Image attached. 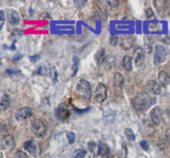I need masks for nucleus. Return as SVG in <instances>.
<instances>
[{
    "label": "nucleus",
    "instance_id": "28",
    "mask_svg": "<svg viewBox=\"0 0 170 158\" xmlns=\"http://www.w3.org/2000/svg\"><path fill=\"white\" fill-rule=\"evenodd\" d=\"M119 38L116 35H111L110 37H109V44L112 45V46H116L117 43H118Z\"/></svg>",
    "mask_w": 170,
    "mask_h": 158
},
{
    "label": "nucleus",
    "instance_id": "9",
    "mask_svg": "<svg viewBox=\"0 0 170 158\" xmlns=\"http://www.w3.org/2000/svg\"><path fill=\"white\" fill-rule=\"evenodd\" d=\"M71 112L68 109V108L66 106V104L61 103L57 107V109H56V117L57 118L58 120L61 121H66L70 118Z\"/></svg>",
    "mask_w": 170,
    "mask_h": 158
},
{
    "label": "nucleus",
    "instance_id": "38",
    "mask_svg": "<svg viewBox=\"0 0 170 158\" xmlns=\"http://www.w3.org/2000/svg\"><path fill=\"white\" fill-rule=\"evenodd\" d=\"M6 73L9 75H15L19 73V70H6Z\"/></svg>",
    "mask_w": 170,
    "mask_h": 158
},
{
    "label": "nucleus",
    "instance_id": "10",
    "mask_svg": "<svg viewBox=\"0 0 170 158\" xmlns=\"http://www.w3.org/2000/svg\"><path fill=\"white\" fill-rule=\"evenodd\" d=\"M33 114V111L31 108L23 107L17 111L15 114V118L18 121H23L26 119H29Z\"/></svg>",
    "mask_w": 170,
    "mask_h": 158
},
{
    "label": "nucleus",
    "instance_id": "27",
    "mask_svg": "<svg viewBox=\"0 0 170 158\" xmlns=\"http://www.w3.org/2000/svg\"><path fill=\"white\" fill-rule=\"evenodd\" d=\"M67 140H68V143L70 144H72L75 142V139H76V135L73 132H68L67 133Z\"/></svg>",
    "mask_w": 170,
    "mask_h": 158
},
{
    "label": "nucleus",
    "instance_id": "8",
    "mask_svg": "<svg viewBox=\"0 0 170 158\" xmlns=\"http://www.w3.org/2000/svg\"><path fill=\"white\" fill-rule=\"evenodd\" d=\"M25 150H27V152L30 153L31 155H33L35 157H37L41 153V148L38 146V144L34 142L33 140H29L25 142L24 145H23Z\"/></svg>",
    "mask_w": 170,
    "mask_h": 158
},
{
    "label": "nucleus",
    "instance_id": "4",
    "mask_svg": "<svg viewBox=\"0 0 170 158\" xmlns=\"http://www.w3.org/2000/svg\"><path fill=\"white\" fill-rule=\"evenodd\" d=\"M15 146L16 142L12 135L6 134V135H3V137H1L0 147H1V150L3 152H11L12 149L15 147Z\"/></svg>",
    "mask_w": 170,
    "mask_h": 158
},
{
    "label": "nucleus",
    "instance_id": "30",
    "mask_svg": "<svg viewBox=\"0 0 170 158\" xmlns=\"http://www.w3.org/2000/svg\"><path fill=\"white\" fill-rule=\"evenodd\" d=\"M0 20H1V22H0V30H2L3 24H4V21H5V16H4V12H3V10L0 11Z\"/></svg>",
    "mask_w": 170,
    "mask_h": 158
},
{
    "label": "nucleus",
    "instance_id": "23",
    "mask_svg": "<svg viewBox=\"0 0 170 158\" xmlns=\"http://www.w3.org/2000/svg\"><path fill=\"white\" fill-rule=\"evenodd\" d=\"M153 43H154V42H153V40L151 39V37H144V46H145V51L147 53H151V52H152Z\"/></svg>",
    "mask_w": 170,
    "mask_h": 158
},
{
    "label": "nucleus",
    "instance_id": "7",
    "mask_svg": "<svg viewBox=\"0 0 170 158\" xmlns=\"http://www.w3.org/2000/svg\"><path fill=\"white\" fill-rule=\"evenodd\" d=\"M107 98V88L106 85L100 83L98 84L95 90V99L97 103H103Z\"/></svg>",
    "mask_w": 170,
    "mask_h": 158
},
{
    "label": "nucleus",
    "instance_id": "35",
    "mask_svg": "<svg viewBox=\"0 0 170 158\" xmlns=\"http://www.w3.org/2000/svg\"><path fill=\"white\" fill-rule=\"evenodd\" d=\"M95 146H96V144H95V142H90V143H88L89 151H90L91 152H94V149H95Z\"/></svg>",
    "mask_w": 170,
    "mask_h": 158
},
{
    "label": "nucleus",
    "instance_id": "32",
    "mask_svg": "<svg viewBox=\"0 0 170 158\" xmlns=\"http://www.w3.org/2000/svg\"><path fill=\"white\" fill-rule=\"evenodd\" d=\"M106 3L109 6L112 7V8H116L120 5V2L117 0H113V1H106Z\"/></svg>",
    "mask_w": 170,
    "mask_h": 158
},
{
    "label": "nucleus",
    "instance_id": "18",
    "mask_svg": "<svg viewBox=\"0 0 170 158\" xmlns=\"http://www.w3.org/2000/svg\"><path fill=\"white\" fill-rule=\"evenodd\" d=\"M158 79L159 83H160V85H162L163 86H167L170 83L169 74L167 73L164 70L159 71V73L158 75Z\"/></svg>",
    "mask_w": 170,
    "mask_h": 158
},
{
    "label": "nucleus",
    "instance_id": "12",
    "mask_svg": "<svg viewBox=\"0 0 170 158\" xmlns=\"http://www.w3.org/2000/svg\"><path fill=\"white\" fill-rule=\"evenodd\" d=\"M134 44V37L130 35H126V36H123L120 38V45L121 46L123 50L128 51L133 47Z\"/></svg>",
    "mask_w": 170,
    "mask_h": 158
},
{
    "label": "nucleus",
    "instance_id": "25",
    "mask_svg": "<svg viewBox=\"0 0 170 158\" xmlns=\"http://www.w3.org/2000/svg\"><path fill=\"white\" fill-rule=\"evenodd\" d=\"M73 65H72V70H73V73H72V76H75L77 73V71H78V68H79V63H80V60L78 56H76L75 55L74 57H73Z\"/></svg>",
    "mask_w": 170,
    "mask_h": 158
},
{
    "label": "nucleus",
    "instance_id": "17",
    "mask_svg": "<svg viewBox=\"0 0 170 158\" xmlns=\"http://www.w3.org/2000/svg\"><path fill=\"white\" fill-rule=\"evenodd\" d=\"M10 104H11V101H10L9 95L5 93H3L1 96V99H0V109L2 111H5L9 109Z\"/></svg>",
    "mask_w": 170,
    "mask_h": 158
},
{
    "label": "nucleus",
    "instance_id": "26",
    "mask_svg": "<svg viewBox=\"0 0 170 158\" xmlns=\"http://www.w3.org/2000/svg\"><path fill=\"white\" fill-rule=\"evenodd\" d=\"M13 158H28V156H27L26 152L22 151V150H18L15 152Z\"/></svg>",
    "mask_w": 170,
    "mask_h": 158
},
{
    "label": "nucleus",
    "instance_id": "24",
    "mask_svg": "<svg viewBox=\"0 0 170 158\" xmlns=\"http://www.w3.org/2000/svg\"><path fill=\"white\" fill-rule=\"evenodd\" d=\"M125 135L127 140H129L130 142H134L135 140V134L134 133L133 130L130 128H125Z\"/></svg>",
    "mask_w": 170,
    "mask_h": 158
},
{
    "label": "nucleus",
    "instance_id": "29",
    "mask_svg": "<svg viewBox=\"0 0 170 158\" xmlns=\"http://www.w3.org/2000/svg\"><path fill=\"white\" fill-rule=\"evenodd\" d=\"M86 155V151L85 150H79L76 152L75 158H84Z\"/></svg>",
    "mask_w": 170,
    "mask_h": 158
},
{
    "label": "nucleus",
    "instance_id": "36",
    "mask_svg": "<svg viewBox=\"0 0 170 158\" xmlns=\"http://www.w3.org/2000/svg\"><path fill=\"white\" fill-rule=\"evenodd\" d=\"M39 58H40L39 55H33V56H30V61H33V62H36V61H38V60H39Z\"/></svg>",
    "mask_w": 170,
    "mask_h": 158
},
{
    "label": "nucleus",
    "instance_id": "1",
    "mask_svg": "<svg viewBox=\"0 0 170 158\" xmlns=\"http://www.w3.org/2000/svg\"><path fill=\"white\" fill-rule=\"evenodd\" d=\"M156 102L155 98L151 97L147 93H140L133 99L132 104L138 112H143L149 109Z\"/></svg>",
    "mask_w": 170,
    "mask_h": 158
},
{
    "label": "nucleus",
    "instance_id": "16",
    "mask_svg": "<svg viewBox=\"0 0 170 158\" xmlns=\"http://www.w3.org/2000/svg\"><path fill=\"white\" fill-rule=\"evenodd\" d=\"M113 83H114V86L117 89L121 90L122 88H123V85H124V83H125V78H124L123 75L121 73H119V72L115 74Z\"/></svg>",
    "mask_w": 170,
    "mask_h": 158
},
{
    "label": "nucleus",
    "instance_id": "5",
    "mask_svg": "<svg viewBox=\"0 0 170 158\" xmlns=\"http://www.w3.org/2000/svg\"><path fill=\"white\" fill-rule=\"evenodd\" d=\"M168 52L166 48L163 46H157L154 52V63L155 66H158L163 63L167 57Z\"/></svg>",
    "mask_w": 170,
    "mask_h": 158
},
{
    "label": "nucleus",
    "instance_id": "11",
    "mask_svg": "<svg viewBox=\"0 0 170 158\" xmlns=\"http://www.w3.org/2000/svg\"><path fill=\"white\" fill-rule=\"evenodd\" d=\"M150 118L155 125L160 124L163 119V111H162L161 108L158 106L154 107L150 112Z\"/></svg>",
    "mask_w": 170,
    "mask_h": 158
},
{
    "label": "nucleus",
    "instance_id": "19",
    "mask_svg": "<svg viewBox=\"0 0 170 158\" xmlns=\"http://www.w3.org/2000/svg\"><path fill=\"white\" fill-rule=\"evenodd\" d=\"M116 56L114 55L109 54V55H106V60L104 61V66H105V68H106V70H110V69H112L113 67H114V66L116 65Z\"/></svg>",
    "mask_w": 170,
    "mask_h": 158
},
{
    "label": "nucleus",
    "instance_id": "22",
    "mask_svg": "<svg viewBox=\"0 0 170 158\" xmlns=\"http://www.w3.org/2000/svg\"><path fill=\"white\" fill-rule=\"evenodd\" d=\"M122 66L126 71H131L133 70V63H132V57L130 55H125L122 61Z\"/></svg>",
    "mask_w": 170,
    "mask_h": 158
},
{
    "label": "nucleus",
    "instance_id": "15",
    "mask_svg": "<svg viewBox=\"0 0 170 158\" xmlns=\"http://www.w3.org/2000/svg\"><path fill=\"white\" fill-rule=\"evenodd\" d=\"M7 18L10 24L17 25L20 22V16L15 10H9L7 13Z\"/></svg>",
    "mask_w": 170,
    "mask_h": 158
},
{
    "label": "nucleus",
    "instance_id": "3",
    "mask_svg": "<svg viewBox=\"0 0 170 158\" xmlns=\"http://www.w3.org/2000/svg\"><path fill=\"white\" fill-rule=\"evenodd\" d=\"M30 128L36 137H43L47 134V126L41 119H34L30 122Z\"/></svg>",
    "mask_w": 170,
    "mask_h": 158
},
{
    "label": "nucleus",
    "instance_id": "20",
    "mask_svg": "<svg viewBox=\"0 0 170 158\" xmlns=\"http://www.w3.org/2000/svg\"><path fill=\"white\" fill-rule=\"evenodd\" d=\"M109 146H107L106 143H100L99 146H98V155L105 157V156H108L109 155Z\"/></svg>",
    "mask_w": 170,
    "mask_h": 158
},
{
    "label": "nucleus",
    "instance_id": "34",
    "mask_svg": "<svg viewBox=\"0 0 170 158\" xmlns=\"http://www.w3.org/2000/svg\"><path fill=\"white\" fill-rule=\"evenodd\" d=\"M75 4H76V6L78 8H82V7H84L86 4V1H75L74 2Z\"/></svg>",
    "mask_w": 170,
    "mask_h": 158
},
{
    "label": "nucleus",
    "instance_id": "39",
    "mask_svg": "<svg viewBox=\"0 0 170 158\" xmlns=\"http://www.w3.org/2000/svg\"><path fill=\"white\" fill-rule=\"evenodd\" d=\"M87 158H94V155L92 156V154H91V155L89 156H88V157H87Z\"/></svg>",
    "mask_w": 170,
    "mask_h": 158
},
{
    "label": "nucleus",
    "instance_id": "21",
    "mask_svg": "<svg viewBox=\"0 0 170 158\" xmlns=\"http://www.w3.org/2000/svg\"><path fill=\"white\" fill-rule=\"evenodd\" d=\"M106 50H105V48H102L99 52H97V53L95 55V60L96 64L98 66L104 64V61L106 60Z\"/></svg>",
    "mask_w": 170,
    "mask_h": 158
},
{
    "label": "nucleus",
    "instance_id": "37",
    "mask_svg": "<svg viewBox=\"0 0 170 158\" xmlns=\"http://www.w3.org/2000/svg\"><path fill=\"white\" fill-rule=\"evenodd\" d=\"M21 58H22V55L21 54H17L16 55H14L13 56V58H12V60H13V61H20L21 60Z\"/></svg>",
    "mask_w": 170,
    "mask_h": 158
},
{
    "label": "nucleus",
    "instance_id": "6",
    "mask_svg": "<svg viewBox=\"0 0 170 158\" xmlns=\"http://www.w3.org/2000/svg\"><path fill=\"white\" fill-rule=\"evenodd\" d=\"M154 4L158 14L162 17H166L169 15L170 7L169 3L168 1H163V0H155L154 1Z\"/></svg>",
    "mask_w": 170,
    "mask_h": 158
},
{
    "label": "nucleus",
    "instance_id": "14",
    "mask_svg": "<svg viewBox=\"0 0 170 158\" xmlns=\"http://www.w3.org/2000/svg\"><path fill=\"white\" fill-rule=\"evenodd\" d=\"M147 88H148V89L152 94H156V95L160 94V93H161L160 85L157 81L154 80V79H150V80L148 81V83H147Z\"/></svg>",
    "mask_w": 170,
    "mask_h": 158
},
{
    "label": "nucleus",
    "instance_id": "40",
    "mask_svg": "<svg viewBox=\"0 0 170 158\" xmlns=\"http://www.w3.org/2000/svg\"><path fill=\"white\" fill-rule=\"evenodd\" d=\"M107 158H116V156H109V157H107Z\"/></svg>",
    "mask_w": 170,
    "mask_h": 158
},
{
    "label": "nucleus",
    "instance_id": "33",
    "mask_svg": "<svg viewBox=\"0 0 170 158\" xmlns=\"http://www.w3.org/2000/svg\"><path fill=\"white\" fill-rule=\"evenodd\" d=\"M140 146L144 150V151H149V143H147L146 141H141L140 143Z\"/></svg>",
    "mask_w": 170,
    "mask_h": 158
},
{
    "label": "nucleus",
    "instance_id": "13",
    "mask_svg": "<svg viewBox=\"0 0 170 158\" xmlns=\"http://www.w3.org/2000/svg\"><path fill=\"white\" fill-rule=\"evenodd\" d=\"M134 63L136 65V66H140L144 64V52L143 49L141 47H137L134 52Z\"/></svg>",
    "mask_w": 170,
    "mask_h": 158
},
{
    "label": "nucleus",
    "instance_id": "2",
    "mask_svg": "<svg viewBox=\"0 0 170 158\" xmlns=\"http://www.w3.org/2000/svg\"><path fill=\"white\" fill-rule=\"evenodd\" d=\"M76 94L85 100L89 101L92 96V91L90 83L86 79H82L76 84Z\"/></svg>",
    "mask_w": 170,
    "mask_h": 158
},
{
    "label": "nucleus",
    "instance_id": "31",
    "mask_svg": "<svg viewBox=\"0 0 170 158\" xmlns=\"http://www.w3.org/2000/svg\"><path fill=\"white\" fill-rule=\"evenodd\" d=\"M146 16H147V18L149 19H155L154 14V12H153L151 8H148L146 10Z\"/></svg>",
    "mask_w": 170,
    "mask_h": 158
}]
</instances>
